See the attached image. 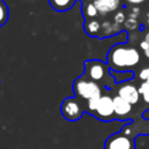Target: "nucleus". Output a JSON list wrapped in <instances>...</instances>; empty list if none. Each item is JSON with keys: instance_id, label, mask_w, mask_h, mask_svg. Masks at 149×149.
<instances>
[{"instance_id": "17", "label": "nucleus", "mask_w": 149, "mask_h": 149, "mask_svg": "<svg viewBox=\"0 0 149 149\" xmlns=\"http://www.w3.org/2000/svg\"><path fill=\"white\" fill-rule=\"evenodd\" d=\"M99 99L100 98H92V99H88L86 100V111L91 114H93L97 109V106H98V102H99Z\"/></svg>"}, {"instance_id": "5", "label": "nucleus", "mask_w": 149, "mask_h": 149, "mask_svg": "<svg viewBox=\"0 0 149 149\" xmlns=\"http://www.w3.org/2000/svg\"><path fill=\"white\" fill-rule=\"evenodd\" d=\"M95 118L102 121H109L115 118L114 115V106H113V98L109 94H102L99 99L98 106L95 112L93 113Z\"/></svg>"}, {"instance_id": "2", "label": "nucleus", "mask_w": 149, "mask_h": 149, "mask_svg": "<svg viewBox=\"0 0 149 149\" xmlns=\"http://www.w3.org/2000/svg\"><path fill=\"white\" fill-rule=\"evenodd\" d=\"M73 92L76 97L85 100L92 98H100L102 95L100 85L85 76H80L73 81Z\"/></svg>"}, {"instance_id": "25", "label": "nucleus", "mask_w": 149, "mask_h": 149, "mask_svg": "<svg viewBox=\"0 0 149 149\" xmlns=\"http://www.w3.org/2000/svg\"><path fill=\"white\" fill-rule=\"evenodd\" d=\"M144 41H147V42H149V31H147L146 34H144V38H143Z\"/></svg>"}, {"instance_id": "29", "label": "nucleus", "mask_w": 149, "mask_h": 149, "mask_svg": "<svg viewBox=\"0 0 149 149\" xmlns=\"http://www.w3.org/2000/svg\"><path fill=\"white\" fill-rule=\"evenodd\" d=\"M147 81H149V78H148V80H147Z\"/></svg>"}, {"instance_id": "12", "label": "nucleus", "mask_w": 149, "mask_h": 149, "mask_svg": "<svg viewBox=\"0 0 149 149\" xmlns=\"http://www.w3.org/2000/svg\"><path fill=\"white\" fill-rule=\"evenodd\" d=\"M49 3L55 10L64 12L69 10L74 5V0H49Z\"/></svg>"}, {"instance_id": "20", "label": "nucleus", "mask_w": 149, "mask_h": 149, "mask_svg": "<svg viewBox=\"0 0 149 149\" xmlns=\"http://www.w3.org/2000/svg\"><path fill=\"white\" fill-rule=\"evenodd\" d=\"M139 77H140V79H141L142 81H147V80H148V78H149V66L143 68V69L140 71Z\"/></svg>"}, {"instance_id": "8", "label": "nucleus", "mask_w": 149, "mask_h": 149, "mask_svg": "<svg viewBox=\"0 0 149 149\" xmlns=\"http://www.w3.org/2000/svg\"><path fill=\"white\" fill-rule=\"evenodd\" d=\"M113 106H114V115L116 119H126L133 109V105H130L119 95L113 97Z\"/></svg>"}, {"instance_id": "27", "label": "nucleus", "mask_w": 149, "mask_h": 149, "mask_svg": "<svg viewBox=\"0 0 149 149\" xmlns=\"http://www.w3.org/2000/svg\"><path fill=\"white\" fill-rule=\"evenodd\" d=\"M147 26H149V13L147 14Z\"/></svg>"}, {"instance_id": "11", "label": "nucleus", "mask_w": 149, "mask_h": 149, "mask_svg": "<svg viewBox=\"0 0 149 149\" xmlns=\"http://www.w3.org/2000/svg\"><path fill=\"white\" fill-rule=\"evenodd\" d=\"M100 26L101 23L97 19H86L84 23V30L91 37H99Z\"/></svg>"}, {"instance_id": "9", "label": "nucleus", "mask_w": 149, "mask_h": 149, "mask_svg": "<svg viewBox=\"0 0 149 149\" xmlns=\"http://www.w3.org/2000/svg\"><path fill=\"white\" fill-rule=\"evenodd\" d=\"M120 0H94L93 3L99 13V15H107L112 12H115L120 6Z\"/></svg>"}, {"instance_id": "14", "label": "nucleus", "mask_w": 149, "mask_h": 149, "mask_svg": "<svg viewBox=\"0 0 149 149\" xmlns=\"http://www.w3.org/2000/svg\"><path fill=\"white\" fill-rule=\"evenodd\" d=\"M83 13H84L86 19H94V17H97L99 15V13H98V10H97V8H95L93 2H88L85 6V8L83 9Z\"/></svg>"}, {"instance_id": "1", "label": "nucleus", "mask_w": 149, "mask_h": 149, "mask_svg": "<svg viewBox=\"0 0 149 149\" xmlns=\"http://www.w3.org/2000/svg\"><path fill=\"white\" fill-rule=\"evenodd\" d=\"M141 61L140 51L132 45L115 44L107 52V65L114 71H130Z\"/></svg>"}, {"instance_id": "15", "label": "nucleus", "mask_w": 149, "mask_h": 149, "mask_svg": "<svg viewBox=\"0 0 149 149\" xmlns=\"http://www.w3.org/2000/svg\"><path fill=\"white\" fill-rule=\"evenodd\" d=\"M8 16H9L8 6L3 0H0V27L8 21Z\"/></svg>"}, {"instance_id": "16", "label": "nucleus", "mask_w": 149, "mask_h": 149, "mask_svg": "<svg viewBox=\"0 0 149 149\" xmlns=\"http://www.w3.org/2000/svg\"><path fill=\"white\" fill-rule=\"evenodd\" d=\"M139 27V21L136 19H126L125 23H123V28L127 29L128 31H136Z\"/></svg>"}, {"instance_id": "23", "label": "nucleus", "mask_w": 149, "mask_h": 149, "mask_svg": "<svg viewBox=\"0 0 149 149\" xmlns=\"http://www.w3.org/2000/svg\"><path fill=\"white\" fill-rule=\"evenodd\" d=\"M140 49H142L143 51H146V50L148 49V42L144 41V40L141 41V42H140Z\"/></svg>"}, {"instance_id": "7", "label": "nucleus", "mask_w": 149, "mask_h": 149, "mask_svg": "<svg viewBox=\"0 0 149 149\" xmlns=\"http://www.w3.org/2000/svg\"><path fill=\"white\" fill-rule=\"evenodd\" d=\"M120 98H122L123 100H126L127 102H129L130 105H135L139 102L140 100V93H139V90L137 87L130 83V81H126V83H122L119 88H118V92H116Z\"/></svg>"}, {"instance_id": "3", "label": "nucleus", "mask_w": 149, "mask_h": 149, "mask_svg": "<svg viewBox=\"0 0 149 149\" xmlns=\"http://www.w3.org/2000/svg\"><path fill=\"white\" fill-rule=\"evenodd\" d=\"M61 113L68 121H77L81 118L84 108L76 97H69L63 100L61 105Z\"/></svg>"}, {"instance_id": "26", "label": "nucleus", "mask_w": 149, "mask_h": 149, "mask_svg": "<svg viewBox=\"0 0 149 149\" xmlns=\"http://www.w3.org/2000/svg\"><path fill=\"white\" fill-rule=\"evenodd\" d=\"M144 56H146L147 58H149V42H148V49L144 51Z\"/></svg>"}, {"instance_id": "19", "label": "nucleus", "mask_w": 149, "mask_h": 149, "mask_svg": "<svg viewBox=\"0 0 149 149\" xmlns=\"http://www.w3.org/2000/svg\"><path fill=\"white\" fill-rule=\"evenodd\" d=\"M140 13H141L140 8H139L137 6H134V7H132V8L129 9V13H128V19H136V20H137V17H139Z\"/></svg>"}, {"instance_id": "21", "label": "nucleus", "mask_w": 149, "mask_h": 149, "mask_svg": "<svg viewBox=\"0 0 149 149\" xmlns=\"http://www.w3.org/2000/svg\"><path fill=\"white\" fill-rule=\"evenodd\" d=\"M137 36H139L137 30H136V31H130V34H129V42L136 41V40H137Z\"/></svg>"}, {"instance_id": "10", "label": "nucleus", "mask_w": 149, "mask_h": 149, "mask_svg": "<svg viewBox=\"0 0 149 149\" xmlns=\"http://www.w3.org/2000/svg\"><path fill=\"white\" fill-rule=\"evenodd\" d=\"M121 30H122V26H121V24L114 23V22H112V21H109V20H105V21L101 22L99 37H100V38L109 37V36H113V35L119 34Z\"/></svg>"}, {"instance_id": "4", "label": "nucleus", "mask_w": 149, "mask_h": 149, "mask_svg": "<svg viewBox=\"0 0 149 149\" xmlns=\"http://www.w3.org/2000/svg\"><path fill=\"white\" fill-rule=\"evenodd\" d=\"M104 149H135V139L123 132H118L107 137Z\"/></svg>"}, {"instance_id": "18", "label": "nucleus", "mask_w": 149, "mask_h": 149, "mask_svg": "<svg viewBox=\"0 0 149 149\" xmlns=\"http://www.w3.org/2000/svg\"><path fill=\"white\" fill-rule=\"evenodd\" d=\"M126 19H127V17H126V14H125L123 10H116L115 14H114V16H113V22L122 26V24L125 23Z\"/></svg>"}, {"instance_id": "22", "label": "nucleus", "mask_w": 149, "mask_h": 149, "mask_svg": "<svg viewBox=\"0 0 149 149\" xmlns=\"http://www.w3.org/2000/svg\"><path fill=\"white\" fill-rule=\"evenodd\" d=\"M144 1H147V0H126L127 3H129V5H134V6L140 5V3H143Z\"/></svg>"}, {"instance_id": "13", "label": "nucleus", "mask_w": 149, "mask_h": 149, "mask_svg": "<svg viewBox=\"0 0 149 149\" xmlns=\"http://www.w3.org/2000/svg\"><path fill=\"white\" fill-rule=\"evenodd\" d=\"M140 97L142 98L143 102L149 105V81H142L137 87Z\"/></svg>"}, {"instance_id": "28", "label": "nucleus", "mask_w": 149, "mask_h": 149, "mask_svg": "<svg viewBox=\"0 0 149 149\" xmlns=\"http://www.w3.org/2000/svg\"><path fill=\"white\" fill-rule=\"evenodd\" d=\"M88 1H90V2H93V1H94V0H88Z\"/></svg>"}, {"instance_id": "6", "label": "nucleus", "mask_w": 149, "mask_h": 149, "mask_svg": "<svg viewBox=\"0 0 149 149\" xmlns=\"http://www.w3.org/2000/svg\"><path fill=\"white\" fill-rule=\"evenodd\" d=\"M107 74V65L101 61H86L85 62V77L93 81H100Z\"/></svg>"}, {"instance_id": "24", "label": "nucleus", "mask_w": 149, "mask_h": 149, "mask_svg": "<svg viewBox=\"0 0 149 149\" xmlns=\"http://www.w3.org/2000/svg\"><path fill=\"white\" fill-rule=\"evenodd\" d=\"M142 116H143V119H149V109H147V111L142 114Z\"/></svg>"}]
</instances>
